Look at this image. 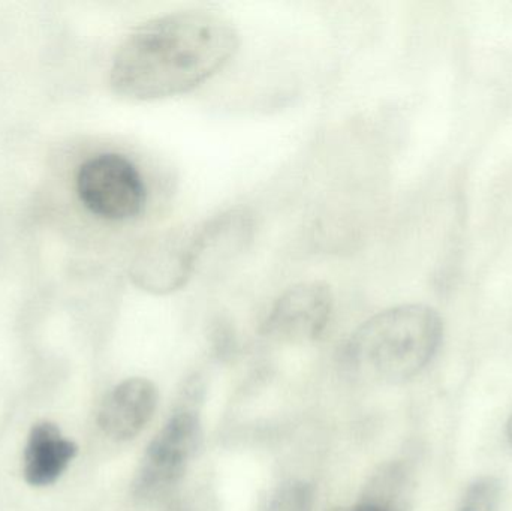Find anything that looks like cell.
<instances>
[{"label": "cell", "mask_w": 512, "mask_h": 511, "mask_svg": "<svg viewBox=\"0 0 512 511\" xmlns=\"http://www.w3.org/2000/svg\"><path fill=\"white\" fill-rule=\"evenodd\" d=\"M441 317L426 305H402L361 324L346 347L349 365L360 377L400 384L432 362L442 341Z\"/></svg>", "instance_id": "2"}, {"label": "cell", "mask_w": 512, "mask_h": 511, "mask_svg": "<svg viewBox=\"0 0 512 511\" xmlns=\"http://www.w3.org/2000/svg\"><path fill=\"white\" fill-rule=\"evenodd\" d=\"M158 407V389L146 378L117 384L102 401L98 426L113 441L134 440L149 425Z\"/></svg>", "instance_id": "6"}, {"label": "cell", "mask_w": 512, "mask_h": 511, "mask_svg": "<svg viewBox=\"0 0 512 511\" xmlns=\"http://www.w3.org/2000/svg\"><path fill=\"white\" fill-rule=\"evenodd\" d=\"M203 440V425L195 408L183 407L152 438L132 482L140 504L164 500L179 485Z\"/></svg>", "instance_id": "3"}, {"label": "cell", "mask_w": 512, "mask_h": 511, "mask_svg": "<svg viewBox=\"0 0 512 511\" xmlns=\"http://www.w3.org/2000/svg\"><path fill=\"white\" fill-rule=\"evenodd\" d=\"M264 511H315V489L304 480L280 486Z\"/></svg>", "instance_id": "9"}, {"label": "cell", "mask_w": 512, "mask_h": 511, "mask_svg": "<svg viewBox=\"0 0 512 511\" xmlns=\"http://www.w3.org/2000/svg\"><path fill=\"white\" fill-rule=\"evenodd\" d=\"M333 306V293L322 282L294 285L271 306L262 333L271 341L288 344L315 341L327 329Z\"/></svg>", "instance_id": "5"}, {"label": "cell", "mask_w": 512, "mask_h": 511, "mask_svg": "<svg viewBox=\"0 0 512 511\" xmlns=\"http://www.w3.org/2000/svg\"><path fill=\"white\" fill-rule=\"evenodd\" d=\"M75 191L84 209L104 221L134 219L147 203L143 174L120 153H98L86 159L75 174Z\"/></svg>", "instance_id": "4"}, {"label": "cell", "mask_w": 512, "mask_h": 511, "mask_svg": "<svg viewBox=\"0 0 512 511\" xmlns=\"http://www.w3.org/2000/svg\"><path fill=\"white\" fill-rule=\"evenodd\" d=\"M239 48L236 27L215 12H171L135 27L117 48L110 86L120 98L153 101L195 89Z\"/></svg>", "instance_id": "1"}, {"label": "cell", "mask_w": 512, "mask_h": 511, "mask_svg": "<svg viewBox=\"0 0 512 511\" xmlns=\"http://www.w3.org/2000/svg\"><path fill=\"white\" fill-rule=\"evenodd\" d=\"M501 482L496 477H480L468 486L459 511H499Z\"/></svg>", "instance_id": "10"}, {"label": "cell", "mask_w": 512, "mask_h": 511, "mask_svg": "<svg viewBox=\"0 0 512 511\" xmlns=\"http://www.w3.org/2000/svg\"><path fill=\"white\" fill-rule=\"evenodd\" d=\"M507 434H508V440H510V443L512 446V411H511L510 420H508Z\"/></svg>", "instance_id": "12"}, {"label": "cell", "mask_w": 512, "mask_h": 511, "mask_svg": "<svg viewBox=\"0 0 512 511\" xmlns=\"http://www.w3.org/2000/svg\"><path fill=\"white\" fill-rule=\"evenodd\" d=\"M351 511H397L391 509V507L384 506V504L376 503V501L367 500L363 498L361 503H358Z\"/></svg>", "instance_id": "11"}, {"label": "cell", "mask_w": 512, "mask_h": 511, "mask_svg": "<svg viewBox=\"0 0 512 511\" xmlns=\"http://www.w3.org/2000/svg\"><path fill=\"white\" fill-rule=\"evenodd\" d=\"M77 453V444L66 438L54 423H36L24 446V479L35 488L53 485L68 470Z\"/></svg>", "instance_id": "8"}, {"label": "cell", "mask_w": 512, "mask_h": 511, "mask_svg": "<svg viewBox=\"0 0 512 511\" xmlns=\"http://www.w3.org/2000/svg\"><path fill=\"white\" fill-rule=\"evenodd\" d=\"M195 267L191 240H161L141 252L132 266V278L143 290L165 294L183 287Z\"/></svg>", "instance_id": "7"}]
</instances>
